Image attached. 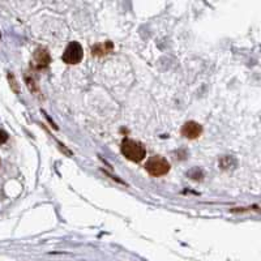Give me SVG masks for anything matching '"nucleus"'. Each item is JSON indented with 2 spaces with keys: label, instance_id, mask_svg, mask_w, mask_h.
<instances>
[{
  "label": "nucleus",
  "instance_id": "obj_1",
  "mask_svg": "<svg viewBox=\"0 0 261 261\" xmlns=\"http://www.w3.org/2000/svg\"><path fill=\"white\" fill-rule=\"evenodd\" d=\"M120 151L127 160L132 161V162H140L146 156L144 145L141 142L131 140V138H124L120 145Z\"/></svg>",
  "mask_w": 261,
  "mask_h": 261
},
{
  "label": "nucleus",
  "instance_id": "obj_8",
  "mask_svg": "<svg viewBox=\"0 0 261 261\" xmlns=\"http://www.w3.org/2000/svg\"><path fill=\"white\" fill-rule=\"evenodd\" d=\"M7 140H8V133L3 131V129H0V145L7 142Z\"/></svg>",
  "mask_w": 261,
  "mask_h": 261
},
{
  "label": "nucleus",
  "instance_id": "obj_2",
  "mask_svg": "<svg viewBox=\"0 0 261 261\" xmlns=\"http://www.w3.org/2000/svg\"><path fill=\"white\" fill-rule=\"evenodd\" d=\"M145 169L152 176H163L170 171V163L163 157L154 156L146 161Z\"/></svg>",
  "mask_w": 261,
  "mask_h": 261
},
{
  "label": "nucleus",
  "instance_id": "obj_6",
  "mask_svg": "<svg viewBox=\"0 0 261 261\" xmlns=\"http://www.w3.org/2000/svg\"><path fill=\"white\" fill-rule=\"evenodd\" d=\"M113 49V43L108 42V43H104V45H97V46L93 49V54L94 55H98V56H102V55H106L108 52V50Z\"/></svg>",
  "mask_w": 261,
  "mask_h": 261
},
{
  "label": "nucleus",
  "instance_id": "obj_5",
  "mask_svg": "<svg viewBox=\"0 0 261 261\" xmlns=\"http://www.w3.org/2000/svg\"><path fill=\"white\" fill-rule=\"evenodd\" d=\"M203 133V127L196 122H187L184 126L181 127V135L190 140H195Z\"/></svg>",
  "mask_w": 261,
  "mask_h": 261
},
{
  "label": "nucleus",
  "instance_id": "obj_4",
  "mask_svg": "<svg viewBox=\"0 0 261 261\" xmlns=\"http://www.w3.org/2000/svg\"><path fill=\"white\" fill-rule=\"evenodd\" d=\"M34 67L35 69H43L46 68L47 65L51 62V58H50V54L46 49H37L34 52Z\"/></svg>",
  "mask_w": 261,
  "mask_h": 261
},
{
  "label": "nucleus",
  "instance_id": "obj_7",
  "mask_svg": "<svg viewBox=\"0 0 261 261\" xmlns=\"http://www.w3.org/2000/svg\"><path fill=\"white\" fill-rule=\"evenodd\" d=\"M188 175H190L191 178H194L195 180H200V179L203 178V172H201V170L199 169H194L192 171L188 172Z\"/></svg>",
  "mask_w": 261,
  "mask_h": 261
},
{
  "label": "nucleus",
  "instance_id": "obj_3",
  "mask_svg": "<svg viewBox=\"0 0 261 261\" xmlns=\"http://www.w3.org/2000/svg\"><path fill=\"white\" fill-rule=\"evenodd\" d=\"M84 50L79 42H71L63 52V62L69 65L79 64L83 60Z\"/></svg>",
  "mask_w": 261,
  "mask_h": 261
}]
</instances>
